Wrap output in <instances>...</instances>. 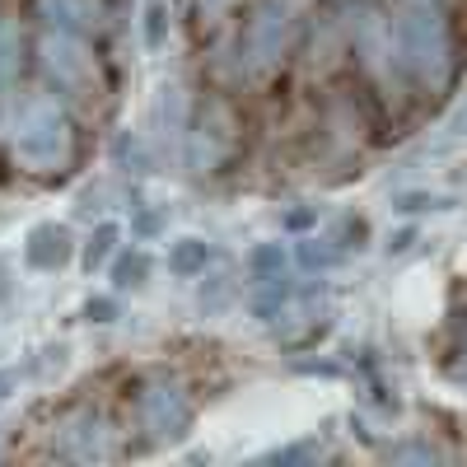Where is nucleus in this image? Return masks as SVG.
<instances>
[{
    "label": "nucleus",
    "mask_w": 467,
    "mask_h": 467,
    "mask_svg": "<svg viewBox=\"0 0 467 467\" xmlns=\"http://www.w3.org/2000/svg\"><path fill=\"white\" fill-rule=\"evenodd\" d=\"M5 140H10L15 164L28 169V173H61L75 160L70 117L47 94H28V99L15 103L10 122H5Z\"/></svg>",
    "instance_id": "1"
},
{
    "label": "nucleus",
    "mask_w": 467,
    "mask_h": 467,
    "mask_svg": "<svg viewBox=\"0 0 467 467\" xmlns=\"http://www.w3.org/2000/svg\"><path fill=\"white\" fill-rule=\"evenodd\" d=\"M388 43H393L398 61L416 75L420 85L444 89L453 75V37H449V19L440 5L431 0H407V5L393 15V28H388Z\"/></svg>",
    "instance_id": "2"
},
{
    "label": "nucleus",
    "mask_w": 467,
    "mask_h": 467,
    "mask_svg": "<svg viewBox=\"0 0 467 467\" xmlns=\"http://www.w3.org/2000/svg\"><path fill=\"white\" fill-rule=\"evenodd\" d=\"M37 66L43 75L66 94V99H94L103 75H99V57L89 52L85 33H66V28H47L37 43Z\"/></svg>",
    "instance_id": "3"
},
{
    "label": "nucleus",
    "mask_w": 467,
    "mask_h": 467,
    "mask_svg": "<svg viewBox=\"0 0 467 467\" xmlns=\"http://www.w3.org/2000/svg\"><path fill=\"white\" fill-rule=\"evenodd\" d=\"M136 420H140V431L150 440L169 444V440H182L192 431V402H187V393L178 383L150 379L140 388V398H136Z\"/></svg>",
    "instance_id": "4"
},
{
    "label": "nucleus",
    "mask_w": 467,
    "mask_h": 467,
    "mask_svg": "<svg viewBox=\"0 0 467 467\" xmlns=\"http://www.w3.org/2000/svg\"><path fill=\"white\" fill-rule=\"evenodd\" d=\"M290 47V5L285 0H262L253 5L248 24H244V66L248 70H271Z\"/></svg>",
    "instance_id": "5"
},
{
    "label": "nucleus",
    "mask_w": 467,
    "mask_h": 467,
    "mask_svg": "<svg viewBox=\"0 0 467 467\" xmlns=\"http://www.w3.org/2000/svg\"><path fill=\"white\" fill-rule=\"evenodd\" d=\"M52 449H57L66 462H103V458L117 453V435H112V425H108L99 411H70V416H61V425H57Z\"/></svg>",
    "instance_id": "6"
},
{
    "label": "nucleus",
    "mask_w": 467,
    "mask_h": 467,
    "mask_svg": "<svg viewBox=\"0 0 467 467\" xmlns=\"http://www.w3.org/2000/svg\"><path fill=\"white\" fill-rule=\"evenodd\" d=\"M70 229L57 224V220H43V224H33L28 229V239H24V262L33 271H57L70 262Z\"/></svg>",
    "instance_id": "7"
},
{
    "label": "nucleus",
    "mask_w": 467,
    "mask_h": 467,
    "mask_svg": "<svg viewBox=\"0 0 467 467\" xmlns=\"http://www.w3.org/2000/svg\"><path fill=\"white\" fill-rule=\"evenodd\" d=\"M37 10L52 28H66V33H99L108 10L103 0H37Z\"/></svg>",
    "instance_id": "8"
},
{
    "label": "nucleus",
    "mask_w": 467,
    "mask_h": 467,
    "mask_svg": "<svg viewBox=\"0 0 467 467\" xmlns=\"http://www.w3.org/2000/svg\"><path fill=\"white\" fill-rule=\"evenodd\" d=\"M206 262H211V244L206 239H178L173 248H169V271L173 276H202L206 271Z\"/></svg>",
    "instance_id": "9"
},
{
    "label": "nucleus",
    "mask_w": 467,
    "mask_h": 467,
    "mask_svg": "<svg viewBox=\"0 0 467 467\" xmlns=\"http://www.w3.org/2000/svg\"><path fill=\"white\" fill-rule=\"evenodd\" d=\"M117 239H122V224L103 220V224L89 234V244H85V271H103V266L117 257Z\"/></svg>",
    "instance_id": "10"
},
{
    "label": "nucleus",
    "mask_w": 467,
    "mask_h": 467,
    "mask_svg": "<svg viewBox=\"0 0 467 467\" xmlns=\"http://www.w3.org/2000/svg\"><path fill=\"white\" fill-rule=\"evenodd\" d=\"M19 61H24V37L10 19H0V89L19 75Z\"/></svg>",
    "instance_id": "11"
},
{
    "label": "nucleus",
    "mask_w": 467,
    "mask_h": 467,
    "mask_svg": "<svg viewBox=\"0 0 467 467\" xmlns=\"http://www.w3.org/2000/svg\"><path fill=\"white\" fill-rule=\"evenodd\" d=\"M248 262H253V276H257V281H281L285 266H290V253H285L281 244H257Z\"/></svg>",
    "instance_id": "12"
},
{
    "label": "nucleus",
    "mask_w": 467,
    "mask_h": 467,
    "mask_svg": "<svg viewBox=\"0 0 467 467\" xmlns=\"http://www.w3.org/2000/svg\"><path fill=\"white\" fill-rule=\"evenodd\" d=\"M145 276H150V257H145L140 248L112 257V281L122 285V290H127V285H145Z\"/></svg>",
    "instance_id": "13"
},
{
    "label": "nucleus",
    "mask_w": 467,
    "mask_h": 467,
    "mask_svg": "<svg viewBox=\"0 0 467 467\" xmlns=\"http://www.w3.org/2000/svg\"><path fill=\"white\" fill-rule=\"evenodd\" d=\"M341 253H346V244H337V239H304L299 244V262L304 266H332V262H341Z\"/></svg>",
    "instance_id": "14"
},
{
    "label": "nucleus",
    "mask_w": 467,
    "mask_h": 467,
    "mask_svg": "<svg viewBox=\"0 0 467 467\" xmlns=\"http://www.w3.org/2000/svg\"><path fill=\"white\" fill-rule=\"evenodd\" d=\"M271 458H276V462H314V458H323V449L308 440V444H285V449H276Z\"/></svg>",
    "instance_id": "15"
},
{
    "label": "nucleus",
    "mask_w": 467,
    "mask_h": 467,
    "mask_svg": "<svg viewBox=\"0 0 467 467\" xmlns=\"http://www.w3.org/2000/svg\"><path fill=\"white\" fill-rule=\"evenodd\" d=\"M388 458H393V462H402V458H425V462H435L440 449H431V444H402V449H388Z\"/></svg>",
    "instance_id": "16"
},
{
    "label": "nucleus",
    "mask_w": 467,
    "mask_h": 467,
    "mask_svg": "<svg viewBox=\"0 0 467 467\" xmlns=\"http://www.w3.org/2000/svg\"><path fill=\"white\" fill-rule=\"evenodd\" d=\"M85 314H89V323H112V318H117V304H112V299H89Z\"/></svg>",
    "instance_id": "17"
},
{
    "label": "nucleus",
    "mask_w": 467,
    "mask_h": 467,
    "mask_svg": "<svg viewBox=\"0 0 467 467\" xmlns=\"http://www.w3.org/2000/svg\"><path fill=\"white\" fill-rule=\"evenodd\" d=\"M15 393H19V374L15 369H0V407H10Z\"/></svg>",
    "instance_id": "18"
},
{
    "label": "nucleus",
    "mask_w": 467,
    "mask_h": 467,
    "mask_svg": "<svg viewBox=\"0 0 467 467\" xmlns=\"http://www.w3.org/2000/svg\"><path fill=\"white\" fill-rule=\"evenodd\" d=\"M308 220H314V211H295V215H290V229H304Z\"/></svg>",
    "instance_id": "19"
},
{
    "label": "nucleus",
    "mask_w": 467,
    "mask_h": 467,
    "mask_svg": "<svg viewBox=\"0 0 467 467\" xmlns=\"http://www.w3.org/2000/svg\"><path fill=\"white\" fill-rule=\"evenodd\" d=\"M224 5H229V0H202V10H206V15H220Z\"/></svg>",
    "instance_id": "20"
}]
</instances>
